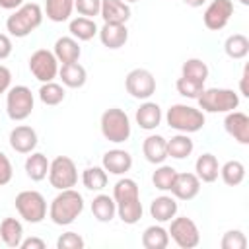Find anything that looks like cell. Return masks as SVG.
Here are the masks:
<instances>
[{
	"mask_svg": "<svg viewBox=\"0 0 249 249\" xmlns=\"http://www.w3.org/2000/svg\"><path fill=\"white\" fill-rule=\"evenodd\" d=\"M113 200L117 204V214L124 224L134 226L140 222L144 208L140 202V189L134 179H119L113 187Z\"/></svg>",
	"mask_w": 249,
	"mask_h": 249,
	"instance_id": "cell-1",
	"label": "cell"
},
{
	"mask_svg": "<svg viewBox=\"0 0 249 249\" xmlns=\"http://www.w3.org/2000/svg\"><path fill=\"white\" fill-rule=\"evenodd\" d=\"M84 210V196L74 189H62L49 204V218L56 226L72 224Z\"/></svg>",
	"mask_w": 249,
	"mask_h": 249,
	"instance_id": "cell-2",
	"label": "cell"
},
{
	"mask_svg": "<svg viewBox=\"0 0 249 249\" xmlns=\"http://www.w3.org/2000/svg\"><path fill=\"white\" fill-rule=\"evenodd\" d=\"M43 21V10L37 2H29V4H21L18 10L12 12V16H8L6 19V31L12 37H27L29 33H33Z\"/></svg>",
	"mask_w": 249,
	"mask_h": 249,
	"instance_id": "cell-3",
	"label": "cell"
},
{
	"mask_svg": "<svg viewBox=\"0 0 249 249\" xmlns=\"http://www.w3.org/2000/svg\"><path fill=\"white\" fill-rule=\"evenodd\" d=\"M165 121H167V126L177 130V132H183V134H191V132H198L206 119H204V113L196 107H191V105H185V103H175L167 109L165 113Z\"/></svg>",
	"mask_w": 249,
	"mask_h": 249,
	"instance_id": "cell-4",
	"label": "cell"
},
{
	"mask_svg": "<svg viewBox=\"0 0 249 249\" xmlns=\"http://www.w3.org/2000/svg\"><path fill=\"white\" fill-rule=\"evenodd\" d=\"M196 101L202 113H230L237 109L239 95L230 88H204Z\"/></svg>",
	"mask_w": 249,
	"mask_h": 249,
	"instance_id": "cell-5",
	"label": "cell"
},
{
	"mask_svg": "<svg viewBox=\"0 0 249 249\" xmlns=\"http://www.w3.org/2000/svg\"><path fill=\"white\" fill-rule=\"evenodd\" d=\"M99 126H101V134L105 136V140H109L113 144L126 142L132 132L128 115L119 107H111V109L103 111Z\"/></svg>",
	"mask_w": 249,
	"mask_h": 249,
	"instance_id": "cell-6",
	"label": "cell"
},
{
	"mask_svg": "<svg viewBox=\"0 0 249 249\" xmlns=\"http://www.w3.org/2000/svg\"><path fill=\"white\" fill-rule=\"evenodd\" d=\"M14 202L18 214L29 224H39L47 218V200L39 191H21Z\"/></svg>",
	"mask_w": 249,
	"mask_h": 249,
	"instance_id": "cell-7",
	"label": "cell"
},
{
	"mask_svg": "<svg viewBox=\"0 0 249 249\" xmlns=\"http://www.w3.org/2000/svg\"><path fill=\"white\" fill-rule=\"evenodd\" d=\"M35 105V97L27 86H14L6 93V111L12 121H25Z\"/></svg>",
	"mask_w": 249,
	"mask_h": 249,
	"instance_id": "cell-8",
	"label": "cell"
},
{
	"mask_svg": "<svg viewBox=\"0 0 249 249\" xmlns=\"http://www.w3.org/2000/svg\"><path fill=\"white\" fill-rule=\"evenodd\" d=\"M49 183L51 187L62 191L72 189L78 183V169L72 158L68 156H56L49 165Z\"/></svg>",
	"mask_w": 249,
	"mask_h": 249,
	"instance_id": "cell-9",
	"label": "cell"
},
{
	"mask_svg": "<svg viewBox=\"0 0 249 249\" xmlns=\"http://www.w3.org/2000/svg\"><path fill=\"white\" fill-rule=\"evenodd\" d=\"M169 222H171V226H169L167 233L181 249H193L200 243V231L191 218H187V216L175 218L173 216Z\"/></svg>",
	"mask_w": 249,
	"mask_h": 249,
	"instance_id": "cell-10",
	"label": "cell"
},
{
	"mask_svg": "<svg viewBox=\"0 0 249 249\" xmlns=\"http://www.w3.org/2000/svg\"><path fill=\"white\" fill-rule=\"evenodd\" d=\"M124 88L134 99H150L156 93V78L146 68H134L124 78Z\"/></svg>",
	"mask_w": 249,
	"mask_h": 249,
	"instance_id": "cell-11",
	"label": "cell"
},
{
	"mask_svg": "<svg viewBox=\"0 0 249 249\" xmlns=\"http://www.w3.org/2000/svg\"><path fill=\"white\" fill-rule=\"evenodd\" d=\"M29 72L41 82H53L58 74V60L53 51L39 49L29 56Z\"/></svg>",
	"mask_w": 249,
	"mask_h": 249,
	"instance_id": "cell-12",
	"label": "cell"
},
{
	"mask_svg": "<svg viewBox=\"0 0 249 249\" xmlns=\"http://www.w3.org/2000/svg\"><path fill=\"white\" fill-rule=\"evenodd\" d=\"M231 16H233V2L231 0H212L208 4V8L204 10L202 21H204L206 29L220 31L228 25Z\"/></svg>",
	"mask_w": 249,
	"mask_h": 249,
	"instance_id": "cell-13",
	"label": "cell"
},
{
	"mask_svg": "<svg viewBox=\"0 0 249 249\" xmlns=\"http://www.w3.org/2000/svg\"><path fill=\"white\" fill-rule=\"evenodd\" d=\"M224 128L226 132L237 140L239 144L247 146L249 144V117L241 111H230L226 113V119H224Z\"/></svg>",
	"mask_w": 249,
	"mask_h": 249,
	"instance_id": "cell-14",
	"label": "cell"
},
{
	"mask_svg": "<svg viewBox=\"0 0 249 249\" xmlns=\"http://www.w3.org/2000/svg\"><path fill=\"white\" fill-rule=\"evenodd\" d=\"M10 146L18 154H31L37 146V132L27 124H18L10 130Z\"/></svg>",
	"mask_w": 249,
	"mask_h": 249,
	"instance_id": "cell-15",
	"label": "cell"
},
{
	"mask_svg": "<svg viewBox=\"0 0 249 249\" xmlns=\"http://www.w3.org/2000/svg\"><path fill=\"white\" fill-rule=\"evenodd\" d=\"M169 191L179 200H193L200 191V179L195 173H177Z\"/></svg>",
	"mask_w": 249,
	"mask_h": 249,
	"instance_id": "cell-16",
	"label": "cell"
},
{
	"mask_svg": "<svg viewBox=\"0 0 249 249\" xmlns=\"http://www.w3.org/2000/svg\"><path fill=\"white\" fill-rule=\"evenodd\" d=\"M101 167L111 175H124L132 167V156L126 150H121V148L109 150V152L103 154Z\"/></svg>",
	"mask_w": 249,
	"mask_h": 249,
	"instance_id": "cell-17",
	"label": "cell"
},
{
	"mask_svg": "<svg viewBox=\"0 0 249 249\" xmlns=\"http://www.w3.org/2000/svg\"><path fill=\"white\" fill-rule=\"evenodd\" d=\"M142 154L150 163H163L167 160V140L161 134H150L142 142Z\"/></svg>",
	"mask_w": 249,
	"mask_h": 249,
	"instance_id": "cell-18",
	"label": "cell"
},
{
	"mask_svg": "<svg viewBox=\"0 0 249 249\" xmlns=\"http://www.w3.org/2000/svg\"><path fill=\"white\" fill-rule=\"evenodd\" d=\"M105 23H126L130 19V6L124 0H101V12Z\"/></svg>",
	"mask_w": 249,
	"mask_h": 249,
	"instance_id": "cell-19",
	"label": "cell"
},
{
	"mask_svg": "<svg viewBox=\"0 0 249 249\" xmlns=\"http://www.w3.org/2000/svg\"><path fill=\"white\" fill-rule=\"evenodd\" d=\"M97 33L103 47L107 49H121L128 41V29L124 23H103Z\"/></svg>",
	"mask_w": 249,
	"mask_h": 249,
	"instance_id": "cell-20",
	"label": "cell"
},
{
	"mask_svg": "<svg viewBox=\"0 0 249 249\" xmlns=\"http://www.w3.org/2000/svg\"><path fill=\"white\" fill-rule=\"evenodd\" d=\"M136 123L140 128L144 130H154L160 126L161 123V109L158 103L154 101H144L138 109H136Z\"/></svg>",
	"mask_w": 249,
	"mask_h": 249,
	"instance_id": "cell-21",
	"label": "cell"
},
{
	"mask_svg": "<svg viewBox=\"0 0 249 249\" xmlns=\"http://www.w3.org/2000/svg\"><path fill=\"white\" fill-rule=\"evenodd\" d=\"M54 56L60 64H68V62H78L82 49L78 45V41L74 37H58L54 43Z\"/></svg>",
	"mask_w": 249,
	"mask_h": 249,
	"instance_id": "cell-22",
	"label": "cell"
},
{
	"mask_svg": "<svg viewBox=\"0 0 249 249\" xmlns=\"http://www.w3.org/2000/svg\"><path fill=\"white\" fill-rule=\"evenodd\" d=\"M195 175L202 181V183H214L218 179V173H220V165H218V160L214 154H200L195 161Z\"/></svg>",
	"mask_w": 249,
	"mask_h": 249,
	"instance_id": "cell-23",
	"label": "cell"
},
{
	"mask_svg": "<svg viewBox=\"0 0 249 249\" xmlns=\"http://www.w3.org/2000/svg\"><path fill=\"white\" fill-rule=\"evenodd\" d=\"M177 200L175 196H167V195H161V196H156L150 204V214L156 222H169L175 214H177Z\"/></svg>",
	"mask_w": 249,
	"mask_h": 249,
	"instance_id": "cell-24",
	"label": "cell"
},
{
	"mask_svg": "<svg viewBox=\"0 0 249 249\" xmlns=\"http://www.w3.org/2000/svg\"><path fill=\"white\" fill-rule=\"evenodd\" d=\"M23 239V226L18 218H4L0 222V241L12 249L19 247Z\"/></svg>",
	"mask_w": 249,
	"mask_h": 249,
	"instance_id": "cell-25",
	"label": "cell"
},
{
	"mask_svg": "<svg viewBox=\"0 0 249 249\" xmlns=\"http://www.w3.org/2000/svg\"><path fill=\"white\" fill-rule=\"evenodd\" d=\"M91 214H93V218L97 222H103V224L111 222L115 218V214H117V204H115L113 196L103 195V193L93 196V200H91Z\"/></svg>",
	"mask_w": 249,
	"mask_h": 249,
	"instance_id": "cell-26",
	"label": "cell"
},
{
	"mask_svg": "<svg viewBox=\"0 0 249 249\" xmlns=\"http://www.w3.org/2000/svg\"><path fill=\"white\" fill-rule=\"evenodd\" d=\"M58 76L62 80V84L66 88H82L88 80V74H86V68L80 64V62H68V64H62L58 68Z\"/></svg>",
	"mask_w": 249,
	"mask_h": 249,
	"instance_id": "cell-27",
	"label": "cell"
},
{
	"mask_svg": "<svg viewBox=\"0 0 249 249\" xmlns=\"http://www.w3.org/2000/svg\"><path fill=\"white\" fill-rule=\"evenodd\" d=\"M49 165H51V161L47 160L45 154L31 152V156H27V160H25V173L31 181H43L49 175Z\"/></svg>",
	"mask_w": 249,
	"mask_h": 249,
	"instance_id": "cell-28",
	"label": "cell"
},
{
	"mask_svg": "<svg viewBox=\"0 0 249 249\" xmlns=\"http://www.w3.org/2000/svg\"><path fill=\"white\" fill-rule=\"evenodd\" d=\"M68 31L72 33V37L76 41H89L97 35V25L91 18H84V16H78L74 19H70V25H68Z\"/></svg>",
	"mask_w": 249,
	"mask_h": 249,
	"instance_id": "cell-29",
	"label": "cell"
},
{
	"mask_svg": "<svg viewBox=\"0 0 249 249\" xmlns=\"http://www.w3.org/2000/svg\"><path fill=\"white\" fill-rule=\"evenodd\" d=\"M193 140L189 138V134H175L167 140V158H175V160H185L193 154Z\"/></svg>",
	"mask_w": 249,
	"mask_h": 249,
	"instance_id": "cell-30",
	"label": "cell"
},
{
	"mask_svg": "<svg viewBox=\"0 0 249 249\" xmlns=\"http://www.w3.org/2000/svg\"><path fill=\"white\" fill-rule=\"evenodd\" d=\"M74 10V0H45V14L51 21L62 23L70 19Z\"/></svg>",
	"mask_w": 249,
	"mask_h": 249,
	"instance_id": "cell-31",
	"label": "cell"
},
{
	"mask_svg": "<svg viewBox=\"0 0 249 249\" xmlns=\"http://www.w3.org/2000/svg\"><path fill=\"white\" fill-rule=\"evenodd\" d=\"M169 245V233L161 226H148L142 233L144 249H165Z\"/></svg>",
	"mask_w": 249,
	"mask_h": 249,
	"instance_id": "cell-32",
	"label": "cell"
},
{
	"mask_svg": "<svg viewBox=\"0 0 249 249\" xmlns=\"http://www.w3.org/2000/svg\"><path fill=\"white\" fill-rule=\"evenodd\" d=\"M107 171L99 165H93V167H86L84 173H82V183L88 191H103L107 187Z\"/></svg>",
	"mask_w": 249,
	"mask_h": 249,
	"instance_id": "cell-33",
	"label": "cell"
},
{
	"mask_svg": "<svg viewBox=\"0 0 249 249\" xmlns=\"http://www.w3.org/2000/svg\"><path fill=\"white\" fill-rule=\"evenodd\" d=\"M224 51L230 58L233 60H239V58H245L249 54V39L241 33H235V35H230L224 43Z\"/></svg>",
	"mask_w": 249,
	"mask_h": 249,
	"instance_id": "cell-34",
	"label": "cell"
},
{
	"mask_svg": "<svg viewBox=\"0 0 249 249\" xmlns=\"http://www.w3.org/2000/svg\"><path fill=\"white\" fill-rule=\"evenodd\" d=\"M220 175H222V181L226 185L237 187L245 179V165L241 161H237V160H230L220 167Z\"/></svg>",
	"mask_w": 249,
	"mask_h": 249,
	"instance_id": "cell-35",
	"label": "cell"
},
{
	"mask_svg": "<svg viewBox=\"0 0 249 249\" xmlns=\"http://www.w3.org/2000/svg\"><path fill=\"white\" fill-rule=\"evenodd\" d=\"M208 74H210V70H208L206 62L200 60V58H187L183 62V66H181V76L196 80V82H202V84L206 82Z\"/></svg>",
	"mask_w": 249,
	"mask_h": 249,
	"instance_id": "cell-36",
	"label": "cell"
},
{
	"mask_svg": "<svg viewBox=\"0 0 249 249\" xmlns=\"http://www.w3.org/2000/svg\"><path fill=\"white\" fill-rule=\"evenodd\" d=\"M39 99L45 105L54 107V105L64 101V88L60 84H56V82H45L39 88Z\"/></svg>",
	"mask_w": 249,
	"mask_h": 249,
	"instance_id": "cell-37",
	"label": "cell"
},
{
	"mask_svg": "<svg viewBox=\"0 0 249 249\" xmlns=\"http://www.w3.org/2000/svg\"><path fill=\"white\" fill-rule=\"evenodd\" d=\"M175 175H177L175 167L160 163V167H158V169L154 171V175H152V183H154V187H156L158 191H169L171 185H173Z\"/></svg>",
	"mask_w": 249,
	"mask_h": 249,
	"instance_id": "cell-38",
	"label": "cell"
},
{
	"mask_svg": "<svg viewBox=\"0 0 249 249\" xmlns=\"http://www.w3.org/2000/svg\"><path fill=\"white\" fill-rule=\"evenodd\" d=\"M179 95L187 97V99H198V95L204 91V84L202 82H196V80H191V78H185L181 76L175 84Z\"/></svg>",
	"mask_w": 249,
	"mask_h": 249,
	"instance_id": "cell-39",
	"label": "cell"
},
{
	"mask_svg": "<svg viewBox=\"0 0 249 249\" xmlns=\"http://www.w3.org/2000/svg\"><path fill=\"white\" fill-rule=\"evenodd\" d=\"M222 249H245L247 247V237L241 230H230L222 237Z\"/></svg>",
	"mask_w": 249,
	"mask_h": 249,
	"instance_id": "cell-40",
	"label": "cell"
},
{
	"mask_svg": "<svg viewBox=\"0 0 249 249\" xmlns=\"http://www.w3.org/2000/svg\"><path fill=\"white\" fill-rule=\"evenodd\" d=\"M84 245H86L84 237L80 233H76V231H66L56 239V247L58 249H84Z\"/></svg>",
	"mask_w": 249,
	"mask_h": 249,
	"instance_id": "cell-41",
	"label": "cell"
},
{
	"mask_svg": "<svg viewBox=\"0 0 249 249\" xmlns=\"http://www.w3.org/2000/svg\"><path fill=\"white\" fill-rule=\"evenodd\" d=\"M74 8L84 18H95L101 12V0H74Z\"/></svg>",
	"mask_w": 249,
	"mask_h": 249,
	"instance_id": "cell-42",
	"label": "cell"
},
{
	"mask_svg": "<svg viewBox=\"0 0 249 249\" xmlns=\"http://www.w3.org/2000/svg\"><path fill=\"white\" fill-rule=\"evenodd\" d=\"M14 177V167H12V161L10 158L0 150V187L8 185Z\"/></svg>",
	"mask_w": 249,
	"mask_h": 249,
	"instance_id": "cell-43",
	"label": "cell"
},
{
	"mask_svg": "<svg viewBox=\"0 0 249 249\" xmlns=\"http://www.w3.org/2000/svg\"><path fill=\"white\" fill-rule=\"evenodd\" d=\"M12 49H14V45H12V39H10V35H6V33H0V60L8 58V56L12 54Z\"/></svg>",
	"mask_w": 249,
	"mask_h": 249,
	"instance_id": "cell-44",
	"label": "cell"
},
{
	"mask_svg": "<svg viewBox=\"0 0 249 249\" xmlns=\"http://www.w3.org/2000/svg\"><path fill=\"white\" fill-rule=\"evenodd\" d=\"M10 84H12V72L8 66L0 64V93H6L10 89Z\"/></svg>",
	"mask_w": 249,
	"mask_h": 249,
	"instance_id": "cell-45",
	"label": "cell"
},
{
	"mask_svg": "<svg viewBox=\"0 0 249 249\" xmlns=\"http://www.w3.org/2000/svg\"><path fill=\"white\" fill-rule=\"evenodd\" d=\"M19 247L21 249H45L47 243L41 237H25V239H21V245Z\"/></svg>",
	"mask_w": 249,
	"mask_h": 249,
	"instance_id": "cell-46",
	"label": "cell"
},
{
	"mask_svg": "<svg viewBox=\"0 0 249 249\" xmlns=\"http://www.w3.org/2000/svg\"><path fill=\"white\" fill-rule=\"evenodd\" d=\"M23 4V0H0V8L4 10H18Z\"/></svg>",
	"mask_w": 249,
	"mask_h": 249,
	"instance_id": "cell-47",
	"label": "cell"
},
{
	"mask_svg": "<svg viewBox=\"0 0 249 249\" xmlns=\"http://www.w3.org/2000/svg\"><path fill=\"white\" fill-rule=\"evenodd\" d=\"M247 74H249V68L243 70V76H241V93L245 97H249V91H247Z\"/></svg>",
	"mask_w": 249,
	"mask_h": 249,
	"instance_id": "cell-48",
	"label": "cell"
},
{
	"mask_svg": "<svg viewBox=\"0 0 249 249\" xmlns=\"http://www.w3.org/2000/svg\"><path fill=\"white\" fill-rule=\"evenodd\" d=\"M183 2H185L187 6H191V8H200L206 0H183Z\"/></svg>",
	"mask_w": 249,
	"mask_h": 249,
	"instance_id": "cell-49",
	"label": "cell"
},
{
	"mask_svg": "<svg viewBox=\"0 0 249 249\" xmlns=\"http://www.w3.org/2000/svg\"><path fill=\"white\" fill-rule=\"evenodd\" d=\"M239 2H241L243 6H249V0H239Z\"/></svg>",
	"mask_w": 249,
	"mask_h": 249,
	"instance_id": "cell-50",
	"label": "cell"
},
{
	"mask_svg": "<svg viewBox=\"0 0 249 249\" xmlns=\"http://www.w3.org/2000/svg\"><path fill=\"white\" fill-rule=\"evenodd\" d=\"M124 2H126V4H130V2H138V0H124Z\"/></svg>",
	"mask_w": 249,
	"mask_h": 249,
	"instance_id": "cell-51",
	"label": "cell"
}]
</instances>
